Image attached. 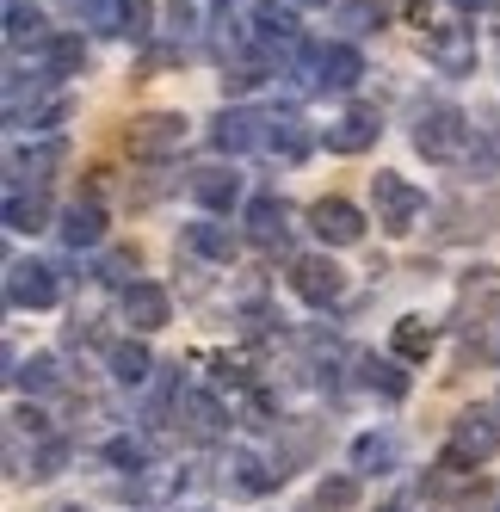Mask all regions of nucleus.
Returning <instances> with one entry per match:
<instances>
[{
    "label": "nucleus",
    "instance_id": "nucleus-25",
    "mask_svg": "<svg viewBox=\"0 0 500 512\" xmlns=\"http://www.w3.org/2000/svg\"><path fill=\"white\" fill-rule=\"evenodd\" d=\"M365 383L383 389V401H402V395H408V377H402L389 358H365Z\"/></svg>",
    "mask_w": 500,
    "mask_h": 512
},
{
    "label": "nucleus",
    "instance_id": "nucleus-9",
    "mask_svg": "<svg viewBox=\"0 0 500 512\" xmlns=\"http://www.w3.org/2000/svg\"><path fill=\"white\" fill-rule=\"evenodd\" d=\"M426 62L439 75H476V31L470 25H433L426 31Z\"/></svg>",
    "mask_w": 500,
    "mask_h": 512
},
{
    "label": "nucleus",
    "instance_id": "nucleus-7",
    "mask_svg": "<svg viewBox=\"0 0 500 512\" xmlns=\"http://www.w3.org/2000/svg\"><path fill=\"white\" fill-rule=\"evenodd\" d=\"M309 81L321 87V93H352L365 81V56L352 50V44H321L315 56H309Z\"/></svg>",
    "mask_w": 500,
    "mask_h": 512
},
{
    "label": "nucleus",
    "instance_id": "nucleus-24",
    "mask_svg": "<svg viewBox=\"0 0 500 512\" xmlns=\"http://www.w3.org/2000/svg\"><path fill=\"white\" fill-rule=\"evenodd\" d=\"M352 457H359V469H389V463H396V438H383V432H365L359 438V445H352Z\"/></svg>",
    "mask_w": 500,
    "mask_h": 512
},
{
    "label": "nucleus",
    "instance_id": "nucleus-1",
    "mask_svg": "<svg viewBox=\"0 0 500 512\" xmlns=\"http://www.w3.org/2000/svg\"><path fill=\"white\" fill-rule=\"evenodd\" d=\"M371 204H377V223H383L389 235H408V229L420 223V210H426V192L408 186L402 173L377 167V173H371Z\"/></svg>",
    "mask_w": 500,
    "mask_h": 512
},
{
    "label": "nucleus",
    "instance_id": "nucleus-22",
    "mask_svg": "<svg viewBox=\"0 0 500 512\" xmlns=\"http://www.w3.org/2000/svg\"><path fill=\"white\" fill-rule=\"evenodd\" d=\"M186 247H192V253H204V260H217V266H229V260H235V235H229V229H217V223H192V229H186Z\"/></svg>",
    "mask_w": 500,
    "mask_h": 512
},
{
    "label": "nucleus",
    "instance_id": "nucleus-8",
    "mask_svg": "<svg viewBox=\"0 0 500 512\" xmlns=\"http://www.w3.org/2000/svg\"><path fill=\"white\" fill-rule=\"evenodd\" d=\"M56 297H62V284L44 260H13L7 266V303L13 309H56Z\"/></svg>",
    "mask_w": 500,
    "mask_h": 512
},
{
    "label": "nucleus",
    "instance_id": "nucleus-15",
    "mask_svg": "<svg viewBox=\"0 0 500 512\" xmlns=\"http://www.w3.org/2000/svg\"><path fill=\"white\" fill-rule=\"evenodd\" d=\"M186 192L204 204V210H217V216H229L235 204H241V173H229V167H198L192 179H186Z\"/></svg>",
    "mask_w": 500,
    "mask_h": 512
},
{
    "label": "nucleus",
    "instance_id": "nucleus-34",
    "mask_svg": "<svg viewBox=\"0 0 500 512\" xmlns=\"http://www.w3.org/2000/svg\"><path fill=\"white\" fill-rule=\"evenodd\" d=\"M62 512H81V506H62Z\"/></svg>",
    "mask_w": 500,
    "mask_h": 512
},
{
    "label": "nucleus",
    "instance_id": "nucleus-12",
    "mask_svg": "<svg viewBox=\"0 0 500 512\" xmlns=\"http://www.w3.org/2000/svg\"><path fill=\"white\" fill-rule=\"evenodd\" d=\"M87 25L118 31V38H149V0H87Z\"/></svg>",
    "mask_w": 500,
    "mask_h": 512
},
{
    "label": "nucleus",
    "instance_id": "nucleus-33",
    "mask_svg": "<svg viewBox=\"0 0 500 512\" xmlns=\"http://www.w3.org/2000/svg\"><path fill=\"white\" fill-rule=\"evenodd\" d=\"M445 7H457V13H482L488 0H445Z\"/></svg>",
    "mask_w": 500,
    "mask_h": 512
},
{
    "label": "nucleus",
    "instance_id": "nucleus-21",
    "mask_svg": "<svg viewBox=\"0 0 500 512\" xmlns=\"http://www.w3.org/2000/svg\"><path fill=\"white\" fill-rule=\"evenodd\" d=\"M44 68H50L56 81H62V75H81V68H87V44L75 38V31H62V38L44 44Z\"/></svg>",
    "mask_w": 500,
    "mask_h": 512
},
{
    "label": "nucleus",
    "instance_id": "nucleus-35",
    "mask_svg": "<svg viewBox=\"0 0 500 512\" xmlns=\"http://www.w3.org/2000/svg\"><path fill=\"white\" fill-rule=\"evenodd\" d=\"M309 7H315V0H309Z\"/></svg>",
    "mask_w": 500,
    "mask_h": 512
},
{
    "label": "nucleus",
    "instance_id": "nucleus-28",
    "mask_svg": "<svg viewBox=\"0 0 500 512\" xmlns=\"http://www.w3.org/2000/svg\"><path fill=\"white\" fill-rule=\"evenodd\" d=\"M13 383H19V389H56V358H44V352L25 358L19 371H13Z\"/></svg>",
    "mask_w": 500,
    "mask_h": 512
},
{
    "label": "nucleus",
    "instance_id": "nucleus-3",
    "mask_svg": "<svg viewBox=\"0 0 500 512\" xmlns=\"http://www.w3.org/2000/svg\"><path fill=\"white\" fill-rule=\"evenodd\" d=\"M500 457V420L488 408H463L451 420V451H445V469H463V463H488Z\"/></svg>",
    "mask_w": 500,
    "mask_h": 512
},
{
    "label": "nucleus",
    "instance_id": "nucleus-6",
    "mask_svg": "<svg viewBox=\"0 0 500 512\" xmlns=\"http://www.w3.org/2000/svg\"><path fill=\"white\" fill-rule=\"evenodd\" d=\"M186 149V118L180 112H149L130 124V155L136 161H167Z\"/></svg>",
    "mask_w": 500,
    "mask_h": 512
},
{
    "label": "nucleus",
    "instance_id": "nucleus-26",
    "mask_svg": "<svg viewBox=\"0 0 500 512\" xmlns=\"http://www.w3.org/2000/svg\"><path fill=\"white\" fill-rule=\"evenodd\" d=\"M396 352H402V358H426V352H433V327H426L420 315L396 321Z\"/></svg>",
    "mask_w": 500,
    "mask_h": 512
},
{
    "label": "nucleus",
    "instance_id": "nucleus-11",
    "mask_svg": "<svg viewBox=\"0 0 500 512\" xmlns=\"http://www.w3.org/2000/svg\"><path fill=\"white\" fill-rule=\"evenodd\" d=\"M309 229L321 235V247H352V241H365V216L352 210L346 198H321L309 210Z\"/></svg>",
    "mask_w": 500,
    "mask_h": 512
},
{
    "label": "nucleus",
    "instance_id": "nucleus-29",
    "mask_svg": "<svg viewBox=\"0 0 500 512\" xmlns=\"http://www.w3.org/2000/svg\"><path fill=\"white\" fill-rule=\"evenodd\" d=\"M105 457H112L118 469H149V445H142V438H112V445H105Z\"/></svg>",
    "mask_w": 500,
    "mask_h": 512
},
{
    "label": "nucleus",
    "instance_id": "nucleus-16",
    "mask_svg": "<svg viewBox=\"0 0 500 512\" xmlns=\"http://www.w3.org/2000/svg\"><path fill=\"white\" fill-rule=\"evenodd\" d=\"M309 124L297 118V112H272L266 118V130H260V149H272V155H284V161H303L309 155Z\"/></svg>",
    "mask_w": 500,
    "mask_h": 512
},
{
    "label": "nucleus",
    "instance_id": "nucleus-13",
    "mask_svg": "<svg viewBox=\"0 0 500 512\" xmlns=\"http://www.w3.org/2000/svg\"><path fill=\"white\" fill-rule=\"evenodd\" d=\"M247 241H254L260 253H278L284 241H291V210H284L278 198H254L247 204Z\"/></svg>",
    "mask_w": 500,
    "mask_h": 512
},
{
    "label": "nucleus",
    "instance_id": "nucleus-5",
    "mask_svg": "<svg viewBox=\"0 0 500 512\" xmlns=\"http://www.w3.org/2000/svg\"><path fill=\"white\" fill-rule=\"evenodd\" d=\"M291 290L309 309H328V303L346 297V272L328 260V253H303V260H291Z\"/></svg>",
    "mask_w": 500,
    "mask_h": 512
},
{
    "label": "nucleus",
    "instance_id": "nucleus-19",
    "mask_svg": "<svg viewBox=\"0 0 500 512\" xmlns=\"http://www.w3.org/2000/svg\"><path fill=\"white\" fill-rule=\"evenodd\" d=\"M149 371H155V358H149V346H142V340L112 346V377H118L124 389H142V383H149Z\"/></svg>",
    "mask_w": 500,
    "mask_h": 512
},
{
    "label": "nucleus",
    "instance_id": "nucleus-30",
    "mask_svg": "<svg viewBox=\"0 0 500 512\" xmlns=\"http://www.w3.org/2000/svg\"><path fill=\"white\" fill-rule=\"evenodd\" d=\"M62 463H68V445H62V438H50V445L31 457V482H50V475H62Z\"/></svg>",
    "mask_w": 500,
    "mask_h": 512
},
{
    "label": "nucleus",
    "instance_id": "nucleus-18",
    "mask_svg": "<svg viewBox=\"0 0 500 512\" xmlns=\"http://www.w3.org/2000/svg\"><path fill=\"white\" fill-rule=\"evenodd\" d=\"M44 223H50V198H44V186L25 192V179H13V186H7V229L38 235Z\"/></svg>",
    "mask_w": 500,
    "mask_h": 512
},
{
    "label": "nucleus",
    "instance_id": "nucleus-17",
    "mask_svg": "<svg viewBox=\"0 0 500 512\" xmlns=\"http://www.w3.org/2000/svg\"><path fill=\"white\" fill-rule=\"evenodd\" d=\"M56 235H62L68 247H75V253H81V247H99V241H105V210H99L93 198H75V204L62 210Z\"/></svg>",
    "mask_w": 500,
    "mask_h": 512
},
{
    "label": "nucleus",
    "instance_id": "nucleus-20",
    "mask_svg": "<svg viewBox=\"0 0 500 512\" xmlns=\"http://www.w3.org/2000/svg\"><path fill=\"white\" fill-rule=\"evenodd\" d=\"M260 118H247V112H223L217 118V130H210V142H217L223 155H241V149H254L260 142V130H254Z\"/></svg>",
    "mask_w": 500,
    "mask_h": 512
},
{
    "label": "nucleus",
    "instance_id": "nucleus-31",
    "mask_svg": "<svg viewBox=\"0 0 500 512\" xmlns=\"http://www.w3.org/2000/svg\"><path fill=\"white\" fill-rule=\"evenodd\" d=\"M334 19H340L346 31H377V7H371V0H346Z\"/></svg>",
    "mask_w": 500,
    "mask_h": 512
},
{
    "label": "nucleus",
    "instance_id": "nucleus-23",
    "mask_svg": "<svg viewBox=\"0 0 500 512\" xmlns=\"http://www.w3.org/2000/svg\"><path fill=\"white\" fill-rule=\"evenodd\" d=\"M7 44H50V31H44V13L38 7H19V0H7Z\"/></svg>",
    "mask_w": 500,
    "mask_h": 512
},
{
    "label": "nucleus",
    "instance_id": "nucleus-14",
    "mask_svg": "<svg viewBox=\"0 0 500 512\" xmlns=\"http://www.w3.org/2000/svg\"><path fill=\"white\" fill-rule=\"evenodd\" d=\"M377 136H383V118H377V112H365V105H352L346 118H334V124H328V149H334V155H365Z\"/></svg>",
    "mask_w": 500,
    "mask_h": 512
},
{
    "label": "nucleus",
    "instance_id": "nucleus-32",
    "mask_svg": "<svg viewBox=\"0 0 500 512\" xmlns=\"http://www.w3.org/2000/svg\"><path fill=\"white\" fill-rule=\"evenodd\" d=\"M130 272H136V247H124V253H112V260H105V278L130 284Z\"/></svg>",
    "mask_w": 500,
    "mask_h": 512
},
{
    "label": "nucleus",
    "instance_id": "nucleus-2",
    "mask_svg": "<svg viewBox=\"0 0 500 512\" xmlns=\"http://www.w3.org/2000/svg\"><path fill=\"white\" fill-rule=\"evenodd\" d=\"M414 149L426 161H457L470 149V118H463L457 105H426L420 124H414Z\"/></svg>",
    "mask_w": 500,
    "mask_h": 512
},
{
    "label": "nucleus",
    "instance_id": "nucleus-4",
    "mask_svg": "<svg viewBox=\"0 0 500 512\" xmlns=\"http://www.w3.org/2000/svg\"><path fill=\"white\" fill-rule=\"evenodd\" d=\"M247 38H254L260 56H291L303 44V25H297V13L284 7V0H260L254 19H247Z\"/></svg>",
    "mask_w": 500,
    "mask_h": 512
},
{
    "label": "nucleus",
    "instance_id": "nucleus-27",
    "mask_svg": "<svg viewBox=\"0 0 500 512\" xmlns=\"http://www.w3.org/2000/svg\"><path fill=\"white\" fill-rule=\"evenodd\" d=\"M315 500H321V512H346L359 500V482H352V475H328V482L315 488Z\"/></svg>",
    "mask_w": 500,
    "mask_h": 512
},
{
    "label": "nucleus",
    "instance_id": "nucleus-10",
    "mask_svg": "<svg viewBox=\"0 0 500 512\" xmlns=\"http://www.w3.org/2000/svg\"><path fill=\"white\" fill-rule=\"evenodd\" d=\"M124 321L136 327V334H161V327L173 321V297L161 284H149V278H130L124 284Z\"/></svg>",
    "mask_w": 500,
    "mask_h": 512
}]
</instances>
